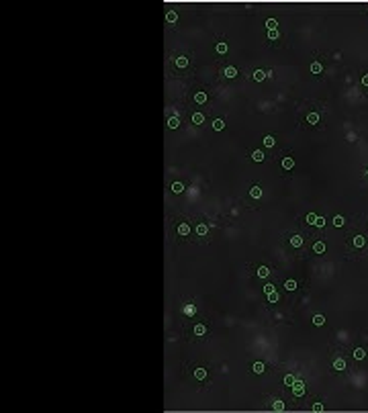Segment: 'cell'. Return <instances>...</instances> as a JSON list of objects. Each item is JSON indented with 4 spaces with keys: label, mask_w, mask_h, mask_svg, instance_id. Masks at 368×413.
<instances>
[{
    "label": "cell",
    "mask_w": 368,
    "mask_h": 413,
    "mask_svg": "<svg viewBox=\"0 0 368 413\" xmlns=\"http://www.w3.org/2000/svg\"><path fill=\"white\" fill-rule=\"evenodd\" d=\"M305 391H307V388H305L303 380H294V383H293V395H294V397H303Z\"/></svg>",
    "instance_id": "obj_1"
},
{
    "label": "cell",
    "mask_w": 368,
    "mask_h": 413,
    "mask_svg": "<svg viewBox=\"0 0 368 413\" xmlns=\"http://www.w3.org/2000/svg\"><path fill=\"white\" fill-rule=\"evenodd\" d=\"M190 233V225L188 223H180L178 225V235H188Z\"/></svg>",
    "instance_id": "obj_2"
},
{
    "label": "cell",
    "mask_w": 368,
    "mask_h": 413,
    "mask_svg": "<svg viewBox=\"0 0 368 413\" xmlns=\"http://www.w3.org/2000/svg\"><path fill=\"white\" fill-rule=\"evenodd\" d=\"M223 74H225V78H235V76H237V68H233V66H227Z\"/></svg>",
    "instance_id": "obj_3"
},
{
    "label": "cell",
    "mask_w": 368,
    "mask_h": 413,
    "mask_svg": "<svg viewBox=\"0 0 368 413\" xmlns=\"http://www.w3.org/2000/svg\"><path fill=\"white\" fill-rule=\"evenodd\" d=\"M290 246H293V247H301V246H303V237H301V235H293V237H290Z\"/></svg>",
    "instance_id": "obj_4"
},
{
    "label": "cell",
    "mask_w": 368,
    "mask_h": 413,
    "mask_svg": "<svg viewBox=\"0 0 368 413\" xmlns=\"http://www.w3.org/2000/svg\"><path fill=\"white\" fill-rule=\"evenodd\" d=\"M354 358H356V360H364V358H366V350H364V348H356V350H354Z\"/></svg>",
    "instance_id": "obj_5"
},
{
    "label": "cell",
    "mask_w": 368,
    "mask_h": 413,
    "mask_svg": "<svg viewBox=\"0 0 368 413\" xmlns=\"http://www.w3.org/2000/svg\"><path fill=\"white\" fill-rule=\"evenodd\" d=\"M282 168H284V170H293V168H294V160H293V157H284V160H282Z\"/></svg>",
    "instance_id": "obj_6"
},
{
    "label": "cell",
    "mask_w": 368,
    "mask_h": 413,
    "mask_svg": "<svg viewBox=\"0 0 368 413\" xmlns=\"http://www.w3.org/2000/svg\"><path fill=\"white\" fill-rule=\"evenodd\" d=\"M250 197L252 198H260L262 197V188L260 186H252L250 188Z\"/></svg>",
    "instance_id": "obj_7"
},
{
    "label": "cell",
    "mask_w": 368,
    "mask_h": 413,
    "mask_svg": "<svg viewBox=\"0 0 368 413\" xmlns=\"http://www.w3.org/2000/svg\"><path fill=\"white\" fill-rule=\"evenodd\" d=\"M194 379L196 380H205L207 379V370L205 368H196L194 370Z\"/></svg>",
    "instance_id": "obj_8"
},
{
    "label": "cell",
    "mask_w": 368,
    "mask_h": 413,
    "mask_svg": "<svg viewBox=\"0 0 368 413\" xmlns=\"http://www.w3.org/2000/svg\"><path fill=\"white\" fill-rule=\"evenodd\" d=\"M194 102L205 104V102H207V94H205V92H196V94H194Z\"/></svg>",
    "instance_id": "obj_9"
},
{
    "label": "cell",
    "mask_w": 368,
    "mask_h": 413,
    "mask_svg": "<svg viewBox=\"0 0 368 413\" xmlns=\"http://www.w3.org/2000/svg\"><path fill=\"white\" fill-rule=\"evenodd\" d=\"M334 368H335V370H343V368H346V360H343V358H335Z\"/></svg>",
    "instance_id": "obj_10"
},
{
    "label": "cell",
    "mask_w": 368,
    "mask_h": 413,
    "mask_svg": "<svg viewBox=\"0 0 368 413\" xmlns=\"http://www.w3.org/2000/svg\"><path fill=\"white\" fill-rule=\"evenodd\" d=\"M178 125H180V119H178V117H170V119H168V127H170V129H176Z\"/></svg>",
    "instance_id": "obj_11"
},
{
    "label": "cell",
    "mask_w": 368,
    "mask_h": 413,
    "mask_svg": "<svg viewBox=\"0 0 368 413\" xmlns=\"http://www.w3.org/2000/svg\"><path fill=\"white\" fill-rule=\"evenodd\" d=\"M266 76H268V74H266V72H262V70H256V72H254V80H256V82H262Z\"/></svg>",
    "instance_id": "obj_12"
},
{
    "label": "cell",
    "mask_w": 368,
    "mask_h": 413,
    "mask_svg": "<svg viewBox=\"0 0 368 413\" xmlns=\"http://www.w3.org/2000/svg\"><path fill=\"white\" fill-rule=\"evenodd\" d=\"M252 370H254L256 374H262V372H264V362H254Z\"/></svg>",
    "instance_id": "obj_13"
},
{
    "label": "cell",
    "mask_w": 368,
    "mask_h": 413,
    "mask_svg": "<svg viewBox=\"0 0 368 413\" xmlns=\"http://www.w3.org/2000/svg\"><path fill=\"white\" fill-rule=\"evenodd\" d=\"M176 66H178V68H186V66H188V57H184V55L176 57Z\"/></svg>",
    "instance_id": "obj_14"
},
{
    "label": "cell",
    "mask_w": 368,
    "mask_h": 413,
    "mask_svg": "<svg viewBox=\"0 0 368 413\" xmlns=\"http://www.w3.org/2000/svg\"><path fill=\"white\" fill-rule=\"evenodd\" d=\"M182 190H184V184H182V182H174V184H172V192H176V194H180Z\"/></svg>",
    "instance_id": "obj_15"
},
{
    "label": "cell",
    "mask_w": 368,
    "mask_h": 413,
    "mask_svg": "<svg viewBox=\"0 0 368 413\" xmlns=\"http://www.w3.org/2000/svg\"><path fill=\"white\" fill-rule=\"evenodd\" d=\"M313 250H315V254H323V252H325V243H323V241H317V243L313 246Z\"/></svg>",
    "instance_id": "obj_16"
},
{
    "label": "cell",
    "mask_w": 368,
    "mask_h": 413,
    "mask_svg": "<svg viewBox=\"0 0 368 413\" xmlns=\"http://www.w3.org/2000/svg\"><path fill=\"white\" fill-rule=\"evenodd\" d=\"M213 129H215V131H223V129H225V123H223L221 119H217V121H213Z\"/></svg>",
    "instance_id": "obj_17"
},
{
    "label": "cell",
    "mask_w": 368,
    "mask_h": 413,
    "mask_svg": "<svg viewBox=\"0 0 368 413\" xmlns=\"http://www.w3.org/2000/svg\"><path fill=\"white\" fill-rule=\"evenodd\" d=\"M202 121H205V117H202V113H194V115H192V123H194V125H201Z\"/></svg>",
    "instance_id": "obj_18"
},
{
    "label": "cell",
    "mask_w": 368,
    "mask_h": 413,
    "mask_svg": "<svg viewBox=\"0 0 368 413\" xmlns=\"http://www.w3.org/2000/svg\"><path fill=\"white\" fill-rule=\"evenodd\" d=\"M364 243H366V239H364L362 235H356V237H354V246H356V247H364Z\"/></svg>",
    "instance_id": "obj_19"
},
{
    "label": "cell",
    "mask_w": 368,
    "mask_h": 413,
    "mask_svg": "<svg viewBox=\"0 0 368 413\" xmlns=\"http://www.w3.org/2000/svg\"><path fill=\"white\" fill-rule=\"evenodd\" d=\"M268 274H270L268 266H260V268H258V276H260V278H266Z\"/></svg>",
    "instance_id": "obj_20"
},
{
    "label": "cell",
    "mask_w": 368,
    "mask_h": 413,
    "mask_svg": "<svg viewBox=\"0 0 368 413\" xmlns=\"http://www.w3.org/2000/svg\"><path fill=\"white\" fill-rule=\"evenodd\" d=\"M272 409H274L276 413L284 411V403H282V401H274V403H272Z\"/></svg>",
    "instance_id": "obj_21"
},
{
    "label": "cell",
    "mask_w": 368,
    "mask_h": 413,
    "mask_svg": "<svg viewBox=\"0 0 368 413\" xmlns=\"http://www.w3.org/2000/svg\"><path fill=\"white\" fill-rule=\"evenodd\" d=\"M307 121H309L311 125L319 123V115H317V113H309V115H307Z\"/></svg>",
    "instance_id": "obj_22"
},
{
    "label": "cell",
    "mask_w": 368,
    "mask_h": 413,
    "mask_svg": "<svg viewBox=\"0 0 368 413\" xmlns=\"http://www.w3.org/2000/svg\"><path fill=\"white\" fill-rule=\"evenodd\" d=\"M284 288H286V290H297V280H293V278H290V280H286V282H284Z\"/></svg>",
    "instance_id": "obj_23"
},
{
    "label": "cell",
    "mask_w": 368,
    "mask_h": 413,
    "mask_svg": "<svg viewBox=\"0 0 368 413\" xmlns=\"http://www.w3.org/2000/svg\"><path fill=\"white\" fill-rule=\"evenodd\" d=\"M321 70H323V66L319 64V61H313V64H311V72H313V74H319Z\"/></svg>",
    "instance_id": "obj_24"
},
{
    "label": "cell",
    "mask_w": 368,
    "mask_h": 413,
    "mask_svg": "<svg viewBox=\"0 0 368 413\" xmlns=\"http://www.w3.org/2000/svg\"><path fill=\"white\" fill-rule=\"evenodd\" d=\"M166 20H168V23H176V20H178V15L174 12V10H170V12L166 15Z\"/></svg>",
    "instance_id": "obj_25"
},
{
    "label": "cell",
    "mask_w": 368,
    "mask_h": 413,
    "mask_svg": "<svg viewBox=\"0 0 368 413\" xmlns=\"http://www.w3.org/2000/svg\"><path fill=\"white\" fill-rule=\"evenodd\" d=\"M252 157H254V162H262V160H264V153H262L260 149H256V152L252 153Z\"/></svg>",
    "instance_id": "obj_26"
},
{
    "label": "cell",
    "mask_w": 368,
    "mask_h": 413,
    "mask_svg": "<svg viewBox=\"0 0 368 413\" xmlns=\"http://www.w3.org/2000/svg\"><path fill=\"white\" fill-rule=\"evenodd\" d=\"M207 231H209V227H207L205 223H201V225L196 227V233H198V235H207Z\"/></svg>",
    "instance_id": "obj_27"
},
{
    "label": "cell",
    "mask_w": 368,
    "mask_h": 413,
    "mask_svg": "<svg viewBox=\"0 0 368 413\" xmlns=\"http://www.w3.org/2000/svg\"><path fill=\"white\" fill-rule=\"evenodd\" d=\"M274 143H276V141H274V137H272V135H266V137H264V145H266V148H272Z\"/></svg>",
    "instance_id": "obj_28"
},
{
    "label": "cell",
    "mask_w": 368,
    "mask_h": 413,
    "mask_svg": "<svg viewBox=\"0 0 368 413\" xmlns=\"http://www.w3.org/2000/svg\"><path fill=\"white\" fill-rule=\"evenodd\" d=\"M278 299H280V295L276 293V290H272V293L268 295V301H270V303H278Z\"/></svg>",
    "instance_id": "obj_29"
},
{
    "label": "cell",
    "mask_w": 368,
    "mask_h": 413,
    "mask_svg": "<svg viewBox=\"0 0 368 413\" xmlns=\"http://www.w3.org/2000/svg\"><path fill=\"white\" fill-rule=\"evenodd\" d=\"M215 49L219 51V53H227V49H229V47H227V43H217Z\"/></svg>",
    "instance_id": "obj_30"
},
{
    "label": "cell",
    "mask_w": 368,
    "mask_h": 413,
    "mask_svg": "<svg viewBox=\"0 0 368 413\" xmlns=\"http://www.w3.org/2000/svg\"><path fill=\"white\" fill-rule=\"evenodd\" d=\"M266 27H268V31H272V29L278 27V23H276V19H268V20H266Z\"/></svg>",
    "instance_id": "obj_31"
},
{
    "label": "cell",
    "mask_w": 368,
    "mask_h": 413,
    "mask_svg": "<svg viewBox=\"0 0 368 413\" xmlns=\"http://www.w3.org/2000/svg\"><path fill=\"white\" fill-rule=\"evenodd\" d=\"M205 331H207V329H205V325H202V323L194 325V334H196V335H205Z\"/></svg>",
    "instance_id": "obj_32"
},
{
    "label": "cell",
    "mask_w": 368,
    "mask_h": 413,
    "mask_svg": "<svg viewBox=\"0 0 368 413\" xmlns=\"http://www.w3.org/2000/svg\"><path fill=\"white\" fill-rule=\"evenodd\" d=\"M184 313L190 317V315H194V313H196V307H194V305H186V307H184Z\"/></svg>",
    "instance_id": "obj_33"
},
{
    "label": "cell",
    "mask_w": 368,
    "mask_h": 413,
    "mask_svg": "<svg viewBox=\"0 0 368 413\" xmlns=\"http://www.w3.org/2000/svg\"><path fill=\"white\" fill-rule=\"evenodd\" d=\"M313 323H315V325H323V323H325V317H323V315H315V317H313Z\"/></svg>",
    "instance_id": "obj_34"
},
{
    "label": "cell",
    "mask_w": 368,
    "mask_h": 413,
    "mask_svg": "<svg viewBox=\"0 0 368 413\" xmlns=\"http://www.w3.org/2000/svg\"><path fill=\"white\" fill-rule=\"evenodd\" d=\"M334 225H335V227H342V225H343V217H342V215H335V217H334Z\"/></svg>",
    "instance_id": "obj_35"
},
{
    "label": "cell",
    "mask_w": 368,
    "mask_h": 413,
    "mask_svg": "<svg viewBox=\"0 0 368 413\" xmlns=\"http://www.w3.org/2000/svg\"><path fill=\"white\" fill-rule=\"evenodd\" d=\"M278 35H280V33H278V29H272V31H268V39L274 41V39H278Z\"/></svg>",
    "instance_id": "obj_36"
},
{
    "label": "cell",
    "mask_w": 368,
    "mask_h": 413,
    "mask_svg": "<svg viewBox=\"0 0 368 413\" xmlns=\"http://www.w3.org/2000/svg\"><path fill=\"white\" fill-rule=\"evenodd\" d=\"M294 380H297V379H294L293 374H286V376H284V384H288V387H293Z\"/></svg>",
    "instance_id": "obj_37"
},
{
    "label": "cell",
    "mask_w": 368,
    "mask_h": 413,
    "mask_svg": "<svg viewBox=\"0 0 368 413\" xmlns=\"http://www.w3.org/2000/svg\"><path fill=\"white\" fill-rule=\"evenodd\" d=\"M307 221H309L311 225H315V221H317V215H315V213H309V215H307Z\"/></svg>",
    "instance_id": "obj_38"
},
{
    "label": "cell",
    "mask_w": 368,
    "mask_h": 413,
    "mask_svg": "<svg viewBox=\"0 0 368 413\" xmlns=\"http://www.w3.org/2000/svg\"><path fill=\"white\" fill-rule=\"evenodd\" d=\"M315 225H317V227H323V225H325V219H323V217H317V221H315Z\"/></svg>",
    "instance_id": "obj_39"
},
{
    "label": "cell",
    "mask_w": 368,
    "mask_h": 413,
    "mask_svg": "<svg viewBox=\"0 0 368 413\" xmlns=\"http://www.w3.org/2000/svg\"><path fill=\"white\" fill-rule=\"evenodd\" d=\"M272 290H274V286H272V284H266V286H264V293H266V295H270Z\"/></svg>",
    "instance_id": "obj_40"
},
{
    "label": "cell",
    "mask_w": 368,
    "mask_h": 413,
    "mask_svg": "<svg viewBox=\"0 0 368 413\" xmlns=\"http://www.w3.org/2000/svg\"><path fill=\"white\" fill-rule=\"evenodd\" d=\"M313 411H323V405H321V403H315V405H313Z\"/></svg>",
    "instance_id": "obj_41"
},
{
    "label": "cell",
    "mask_w": 368,
    "mask_h": 413,
    "mask_svg": "<svg viewBox=\"0 0 368 413\" xmlns=\"http://www.w3.org/2000/svg\"><path fill=\"white\" fill-rule=\"evenodd\" d=\"M362 84H364V86H368V74L362 76Z\"/></svg>",
    "instance_id": "obj_42"
},
{
    "label": "cell",
    "mask_w": 368,
    "mask_h": 413,
    "mask_svg": "<svg viewBox=\"0 0 368 413\" xmlns=\"http://www.w3.org/2000/svg\"><path fill=\"white\" fill-rule=\"evenodd\" d=\"M366 174H368V172H366Z\"/></svg>",
    "instance_id": "obj_43"
}]
</instances>
